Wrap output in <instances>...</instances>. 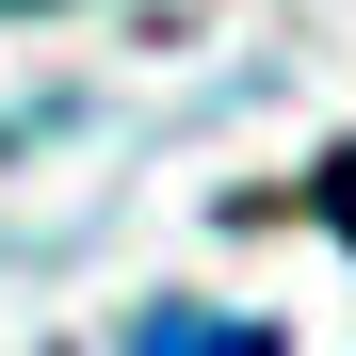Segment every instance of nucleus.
<instances>
[{
	"label": "nucleus",
	"mask_w": 356,
	"mask_h": 356,
	"mask_svg": "<svg viewBox=\"0 0 356 356\" xmlns=\"http://www.w3.org/2000/svg\"><path fill=\"white\" fill-rule=\"evenodd\" d=\"M308 211H324L340 243H356V146H324V162H308Z\"/></svg>",
	"instance_id": "2"
},
{
	"label": "nucleus",
	"mask_w": 356,
	"mask_h": 356,
	"mask_svg": "<svg viewBox=\"0 0 356 356\" xmlns=\"http://www.w3.org/2000/svg\"><path fill=\"white\" fill-rule=\"evenodd\" d=\"M130 356H275V324H227V308H130Z\"/></svg>",
	"instance_id": "1"
}]
</instances>
